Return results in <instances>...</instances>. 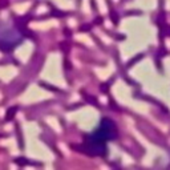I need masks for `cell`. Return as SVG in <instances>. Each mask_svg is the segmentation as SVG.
Returning a JSON list of instances; mask_svg holds the SVG:
<instances>
[{"label":"cell","instance_id":"obj_1","mask_svg":"<svg viewBox=\"0 0 170 170\" xmlns=\"http://www.w3.org/2000/svg\"><path fill=\"white\" fill-rule=\"evenodd\" d=\"M113 128L115 126L110 121L104 120L98 130L88 137V148L92 150L93 154H101L104 152L105 142L113 136Z\"/></svg>","mask_w":170,"mask_h":170}]
</instances>
